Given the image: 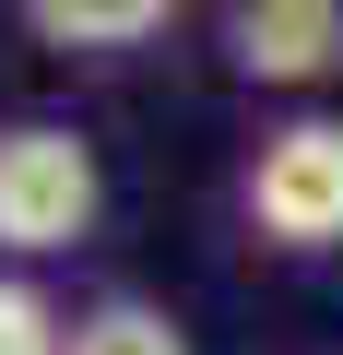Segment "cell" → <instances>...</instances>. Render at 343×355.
I'll use <instances>...</instances> for the list:
<instances>
[{"label":"cell","mask_w":343,"mask_h":355,"mask_svg":"<svg viewBox=\"0 0 343 355\" xmlns=\"http://www.w3.org/2000/svg\"><path fill=\"white\" fill-rule=\"evenodd\" d=\"M107 214V166L71 119H0V261L36 272L60 249H83Z\"/></svg>","instance_id":"cell-1"},{"label":"cell","mask_w":343,"mask_h":355,"mask_svg":"<svg viewBox=\"0 0 343 355\" xmlns=\"http://www.w3.org/2000/svg\"><path fill=\"white\" fill-rule=\"evenodd\" d=\"M237 202H249V237L284 249V261L343 249V119L308 107V119L261 130V154H249V178H237Z\"/></svg>","instance_id":"cell-2"},{"label":"cell","mask_w":343,"mask_h":355,"mask_svg":"<svg viewBox=\"0 0 343 355\" xmlns=\"http://www.w3.org/2000/svg\"><path fill=\"white\" fill-rule=\"evenodd\" d=\"M225 71L249 95L343 83V0H225Z\"/></svg>","instance_id":"cell-3"},{"label":"cell","mask_w":343,"mask_h":355,"mask_svg":"<svg viewBox=\"0 0 343 355\" xmlns=\"http://www.w3.org/2000/svg\"><path fill=\"white\" fill-rule=\"evenodd\" d=\"M24 24L48 48H142L178 24V0H24Z\"/></svg>","instance_id":"cell-4"},{"label":"cell","mask_w":343,"mask_h":355,"mask_svg":"<svg viewBox=\"0 0 343 355\" xmlns=\"http://www.w3.org/2000/svg\"><path fill=\"white\" fill-rule=\"evenodd\" d=\"M71 355H190V320L154 296H95L71 320Z\"/></svg>","instance_id":"cell-5"},{"label":"cell","mask_w":343,"mask_h":355,"mask_svg":"<svg viewBox=\"0 0 343 355\" xmlns=\"http://www.w3.org/2000/svg\"><path fill=\"white\" fill-rule=\"evenodd\" d=\"M0 355H71V320L36 272H0Z\"/></svg>","instance_id":"cell-6"}]
</instances>
